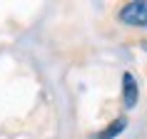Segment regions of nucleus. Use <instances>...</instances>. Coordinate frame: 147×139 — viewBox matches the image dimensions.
I'll return each mask as SVG.
<instances>
[{
	"label": "nucleus",
	"instance_id": "obj_1",
	"mask_svg": "<svg viewBox=\"0 0 147 139\" xmlns=\"http://www.w3.org/2000/svg\"><path fill=\"white\" fill-rule=\"evenodd\" d=\"M120 20L132 27H147V0H135L127 3L120 10Z\"/></svg>",
	"mask_w": 147,
	"mask_h": 139
},
{
	"label": "nucleus",
	"instance_id": "obj_2",
	"mask_svg": "<svg viewBox=\"0 0 147 139\" xmlns=\"http://www.w3.org/2000/svg\"><path fill=\"white\" fill-rule=\"evenodd\" d=\"M137 97H140L137 82H135V77H132L130 72H125L122 75V100H125V107L132 109L135 104H137Z\"/></svg>",
	"mask_w": 147,
	"mask_h": 139
},
{
	"label": "nucleus",
	"instance_id": "obj_3",
	"mask_svg": "<svg viewBox=\"0 0 147 139\" xmlns=\"http://www.w3.org/2000/svg\"><path fill=\"white\" fill-rule=\"evenodd\" d=\"M125 127H127V119H125V117H117L115 122H110L102 132H97V134H90L87 139H115L117 134L125 129Z\"/></svg>",
	"mask_w": 147,
	"mask_h": 139
},
{
	"label": "nucleus",
	"instance_id": "obj_4",
	"mask_svg": "<svg viewBox=\"0 0 147 139\" xmlns=\"http://www.w3.org/2000/svg\"><path fill=\"white\" fill-rule=\"evenodd\" d=\"M142 47H145V50H147V40H142Z\"/></svg>",
	"mask_w": 147,
	"mask_h": 139
}]
</instances>
